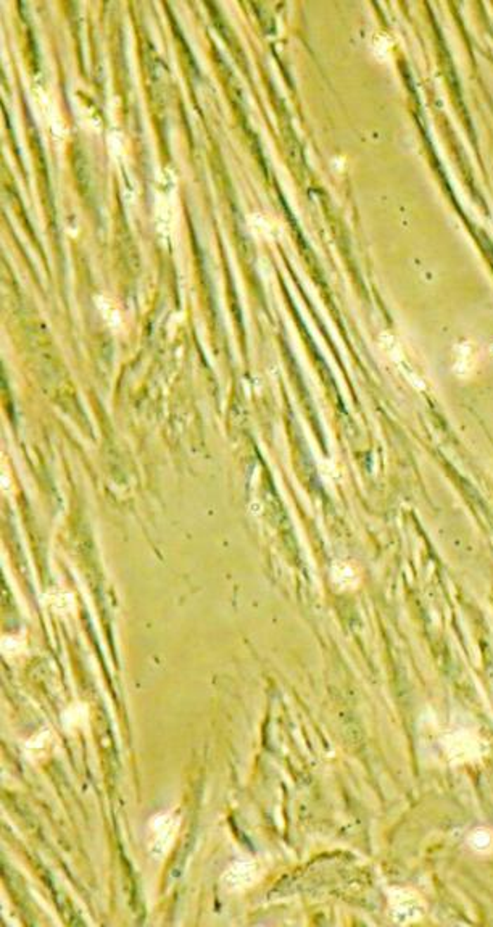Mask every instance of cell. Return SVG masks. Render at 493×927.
Wrapping results in <instances>:
<instances>
[{"instance_id": "obj_1", "label": "cell", "mask_w": 493, "mask_h": 927, "mask_svg": "<svg viewBox=\"0 0 493 927\" xmlns=\"http://www.w3.org/2000/svg\"><path fill=\"white\" fill-rule=\"evenodd\" d=\"M177 829H179V821L171 813H162L153 816L148 823V852L157 859H162L168 855L169 848L173 847L176 840Z\"/></svg>"}, {"instance_id": "obj_2", "label": "cell", "mask_w": 493, "mask_h": 927, "mask_svg": "<svg viewBox=\"0 0 493 927\" xmlns=\"http://www.w3.org/2000/svg\"><path fill=\"white\" fill-rule=\"evenodd\" d=\"M390 914L398 924H411L424 916L425 903L411 889H393L390 895Z\"/></svg>"}, {"instance_id": "obj_3", "label": "cell", "mask_w": 493, "mask_h": 927, "mask_svg": "<svg viewBox=\"0 0 493 927\" xmlns=\"http://www.w3.org/2000/svg\"><path fill=\"white\" fill-rule=\"evenodd\" d=\"M445 750L453 761L469 763L479 759L484 752V744L480 737L470 730H456L447 737Z\"/></svg>"}, {"instance_id": "obj_4", "label": "cell", "mask_w": 493, "mask_h": 927, "mask_svg": "<svg viewBox=\"0 0 493 927\" xmlns=\"http://www.w3.org/2000/svg\"><path fill=\"white\" fill-rule=\"evenodd\" d=\"M260 879V869L252 861H237L224 871L223 884L229 890H243Z\"/></svg>"}, {"instance_id": "obj_5", "label": "cell", "mask_w": 493, "mask_h": 927, "mask_svg": "<svg viewBox=\"0 0 493 927\" xmlns=\"http://www.w3.org/2000/svg\"><path fill=\"white\" fill-rule=\"evenodd\" d=\"M331 578L340 590H352L359 584L358 569L347 561H337L335 565H332Z\"/></svg>"}, {"instance_id": "obj_6", "label": "cell", "mask_w": 493, "mask_h": 927, "mask_svg": "<svg viewBox=\"0 0 493 927\" xmlns=\"http://www.w3.org/2000/svg\"><path fill=\"white\" fill-rule=\"evenodd\" d=\"M468 847L478 855H492L493 853V830L489 828H474L468 834Z\"/></svg>"}, {"instance_id": "obj_7", "label": "cell", "mask_w": 493, "mask_h": 927, "mask_svg": "<svg viewBox=\"0 0 493 927\" xmlns=\"http://www.w3.org/2000/svg\"><path fill=\"white\" fill-rule=\"evenodd\" d=\"M53 737L51 733L47 730H41V733L36 734L30 742L26 744V755L30 759H41L44 757H47V753L51 752Z\"/></svg>"}, {"instance_id": "obj_8", "label": "cell", "mask_w": 493, "mask_h": 927, "mask_svg": "<svg viewBox=\"0 0 493 927\" xmlns=\"http://www.w3.org/2000/svg\"><path fill=\"white\" fill-rule=\"evenodd\" d=\"M475 365V359H474V351L469 345H463L458 350V356H456V368L459 373L468 374L473 371V366Z\"/></svg>"}, {"instance_id": "obj_9", "label": "cell", "mask_w": 493, "mask_h": 927, "mask_svg": "<svg viewBox=\"0 0 493 927\" xmlns=\"http://www.w3.org/2000/svg\"><path fill=\"white\" fill-rule=\"evenodd\" d=\"M97 304H98V306H101L105 320H107L112 326H118L120 325V311L115 309L112 300H108L107 297H101V299H98Z\"/></svg>"}, {"instance_id": "obj_10", "label": "cell", "mask_w": 493, "mask_h": 927, "mask_svg": "<svg viewBox=\"0 0 493 927\" xmlns=\"http://www.w3.org/2000/svg\"><path fill=\"white\" fill-rule=\"evenodd\" d=\"M373 49H374V52L378 54L380 58H384L385 55H389V49H390L389 39H387V37H382L380 35H379V36H376V37L373 39Z\"/></svg>"}, {"instance_id": "obj_11", "label": "cell", "mask_w": 493, "mask_h": 927, "mask_svg": "<svg viewBox=\"0 0 493 927\" xmlns=\"http://www.w3.org/2000/svg\"><path fill=\"white\" fill-rule=\"evenodd\" d=\"M68 714H70V719H65V724H70L71 728H73V726H81V723L84 721L82 714H86V711L82 710V707H79L77 710H70Z\"/></svg>"}]
</instances>
